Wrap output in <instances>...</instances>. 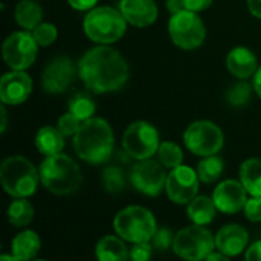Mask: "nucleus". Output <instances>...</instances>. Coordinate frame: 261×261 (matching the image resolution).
Here are the masks:
<instances>
[{
    "instance_id": "obj_1",
    "label": "nucleus",
    "mask_w": 261,
    "mask_h": 261,
    "mask_svg": "<svg viewBox=\"0 0 261 261\" xmlns=\"http://www.w3.org/2000/svg\"><path fill=\"white\" fill-rule=\"evenodd\" d=\"M78 76L93 93L119 90L128 81V64L124 57L109 47L96 46L89 49L78 61Z\"/></svg>"
},
{
    "instance_id": "obj_2",
    "label": "nucleus",
    "mask_w": 261,
    "mask_h": 261,
    "mask_svg": "<svg viewBox=\"0 0 261 261\" xmlns=\"http://www.w3.org/2000/svg\"><path fill=\"white\" fill-rule=\"evenodd\" d=\"M115 135L110 124L102 118H90L81 124L73 136V150L76 156L90 164L99 165L112 158Z\"/></svg>"
},
{
    "instance_id": "obj_3",
    "label": "nucleus",
    "mask_w": 261,
    "mask_h": 261,
    "mask_svg": "<svg viewBox=\"0 0 261 261\" xmlns=\"http://www.w3.org/2000/svg\"><path fill=\"white\" fill-rule=\"evenodd\" d=\"M40 182L55 196H67L75 193L81 185V170L78 164L67 154L47 156L40 164Z\"/></svg>"
},
{
    "instance_id": "obj_4",
    "label": "nucleus",
    "mask_w": 261,
    "mask_h": 261,
    "mask_svg": "<svg viewBox=\"0 0 261 261\" xmlns=\"http://www.w3.org/2000/svg\"><path fill=\"white\" fill-rule=\"evenodd\" d=\"M0 182L6 194L14 199H28L35 194L40 171L23 156H9L0 165Z\"/></svg>"
},
{
    "instance_id": "obj_5",
    "label": "nucleus",
    "mask_w": 261,
    "mask_h": 261,
    "mask_svg": "<svg viewBox=\"0 0 261 261\" xmlns=\"http://www.w3.org/2000/svg\"><path fill=\"white\" fill-rule=\"evenodd\" d=\"M113 228L116 236H119L122 240L132 245L151 242V239L158 231V225L153 213L138 205H130L122 208L115 216Z\"/></svg>"
},
{
    "instance_id": "obj_6",
    "label": "nucleus",
    "mask_w": 261,
    "mask_h": 261,
    "mask_svg": "<svg viewBox=\"0 0 261 261\" xmlns=\"http://www.w3.org/2000/svg\"><path fill=\"white\" fill-rule=\"evenodd\" d=\"M86 35L99 44H110L124 37L127 20L119 9L110 6H99L90 9L83 23Z\"/></svg>"
},
{
    "instance_id": "obj_7",
    "label": "nucleus",
    "mask_w": 261,
    "mask_h": 261,
    "mask_svg": "<svg viewBox=\"0 0 261 261\" xmlns=\"http://www.w3.org/2000/svg\"><path fill=\"white\" fill-rule=\"evenodd\" d=\"M216 249V236L199 225L187 226L176 232L173 251L185 261H205Z\"/></svg>"
},
{
    "instance_id": "obj_8",
    "label": "nucleus",
    "mask_w": 261,
    "mask_h": 261,
    "mask_svg": "<svg viewBox=\"0 0 261 261\" xmlns=\"http://www.w3.org/2000/svg\"><path fill=\"white\" fill-rule=\"evenodd\" d=\"M168 34L171 41L177 47L184 50H193L203 44L206 37V29L197 12L184 9L170 17Z\"/></svg>"
},
{
    "instance_id": "obj_9",
    "label": "nucleus",
    "mask_w": 261,
    "mask_h": 261,
    "mask_svg": "<svg viewBox=\"0 0 261 261\" xmlns=\"http://www.w3.org/2000/svg\"><path fill=\"white\" fill-rule=\"evenodd\" d=\"M225 138L219 125L211 121H196L184 133L185 147L196 156L208 158L217 154L223 147Z\"/></svg>"
},
{
    "instance_id": "obj_10",
    "label": "nucleus",
    "mask_w": 261,
    "mask_h": 261,
    "mask_svg": "<svg viewBox=\"0 0 261 261\" xmlns=\"http://www.w3.org/2000/svg\"><path fill=\"white\" fill-rule=\"evenodd\" d=\"M159 132L145 121H136L127 127L122 136L124 151L138 161L151 159L159 150Z\"/></svg>"
},
{
    "instance_id": "obj_11",
    "label": "nucleus",
    "mask_w": 261,
    "mask_h": 261,
    "mask_svg": "<svg viewBox=\"0 0 261 261\" xmlns=\"http://www.w3.org/2000/svg\"><path fill=\"white\" fill-rule=\"evenodd\" d=\"M38 44L32 37V32L18 31L11 34L3 43V60L12 70H24L37 58Z\"/></svg>"
},
{
    "instance_id": "obj_12",
    "label": "nucleus",
    "mask_w": 261,
    "mask_h": 261,
    "mask_svg": "<svg viewBox=\"0 0 261 261\" xmlns=\"http://www.w3.org/2000/svg\"><path fill=\"white\" fill-rule=\"evenodd\" d=\"M168 174L165 173V167L159 161L144 159L138 161L130 171L132 185L144 196L156 197L159 196L167 185Z\"/></svg>"
},
{
    "instance_id": "obj_13",
    "label": "nucleus",
    "mask_w": 261,
    "mask_h": 261,
    "mask_svg": "<svg viewBox=\"0 0 261 261\" xmlns=\"http://www.w3.org/2000/svg\"><path fill=\"white\" fill-rule=\"evenodd\" d=\"M199 174L188 165H180L168 173L165 193L176 205H188L199 193Z\"/></svg>"
},
{
    "instance_id": "obj_14",
    "label": "nucleus",
    "mask_w": 261,
    "mask_h": 261,
    "mask_svg": "<svg viewBox=\"0 0 261 261\" xmlns=\"http://www.w3.org/2000/svg\"><path fill=\"white\" fill-rule=\"evenodd\" d=\"M76 75L78 66H75L69 57H57L44 67L41 75V87L50 95L63 93L69 89Z\"/></svg>"
},
{
    "instance_id": "obj_15",
    "label": "nucleus",
    "mask_w": 261,
    "mask_h": 261,
    "mask_svg": "<svg viewBox=\"0 0 261 261\" xmlns=\"http://www.w3.org/2000/svg\"><path fill=\"white\" fill-rule=\"evenodd\" d=\"M213 200L220 213L237 214L248 202V191L240 180L228 179L216 187L213 191Z\"/></svg>"
},
{
    "instance_id": "obj_16",
    "label": "nucleus",
    "mask_w": 261,
    "mask_h": 261,
    "mask_svg": "<svg viewBox=\"0 0 261 261\" xmlns=\"http://www.w3.org/2000/svg\"><path fill=\"white\" fill-rule=\"evenodd\" d=\"M32 92V80L24 70H11L0 80V99L3 104L18 106Z\"/></svg>"
},
{
    "instance_id": "obj_17",
    "label": "nucleus",
    "mask_w": 261,
    "mask_h": 261,
    "mask_svg": "<svg viewBox=\"0 0 261 261\" xmlns=\"http://www.w3.org/2000/svg\"><path fill=\"white\" fill-rule=\"evenodd\" d=\"M249 243L248 231L239 223H229L216 234V249L228 257H239L246 252Z\"/></svg>"
},
{
    "instance_id": "obj_18",
    "label": "nucleus",
    "mask_w": 261,
    "mask_h": 261,
    "mask_svg": "<svg viewBox=\"0 0 261 261\" xmlns=\"http://www.w3.org/2000/svg\"><path fill=\"white\" fill-rule=\"evenodd\" d=\"M119 11L127 23L136 28L150 26L158 18V6L154 0H121Z\"/></svg>"
},
{
    "instance_id": "obj_19",
    "label": "nucleus",
    "mask_w": 261,
    "mask_h": 261,
    "mask_svg": "<svg viewBox=\"0 0 261 261\" xmlns=\"http://www.w3.org/2000/svg\"><path fill=\"white\" fill-rule=\"evenodd\" d=\"M226 67L239 80H246V78H251L252 75L257 73L258 61H257V57L252 50H249L248 47L239 46V47H234L228 54Z\"/></svg>"
},
{
    "instance_id": "obj_20",
    "label": "nucleus",
    "mask_w": 261,
    "mask_h": 261,
    "mask_svg": "<svg viewBox=\"0 0 261 261\" xmlns=\"http://www.w3.org/2000/svg\"><path fill=\"white\" fill-rule=\"evenodd\" d=\"M95 255L98 261H128L130 249L119 236H104L95 246Z\"/></svg>"
},
{
    "instance_id": "obj_21",
    "label": "nucleus",
    "mask_w": 261,
    "mask_h": 261,
    "mask_svg": "<svg viewBox=\"0 0 261 261\" xmlns=\"http://www.w3.org/2000/svg\"><path fill=\"white\" fill-rule=\"evenodd\" d=\"M41 249L40 236L32 229H23L11 242V254L21 261L35 260Z\"/></svg>"
},
{
    "instance_id": "obj_22",
    "label": "nucleus",
    "mask_w": 261,
    "mask_h": 261,
    "mask_svg": "<svg viewBox=\"0 0 261 261\" xmlns=\"http://www.w3.org/2000/svg\"><path fill=\"white\" fill-rule=\"evenodd\" d=\"M217 206L213 200V197L206 196H196L188 205H187V214L193 225L206 226L214 222L217 214Z\"/></svg>"
},
{
    "instance_id": "obj_23",
    "label": "nucleus",
    "mask_w": 261,
    "mask_h": 261,
    "mask_svg": "<svg viewBox=\"0 0 261 261\" xmlns=\"http://www.w3.org/2000/svg\"><path fill=\"white\" fill-rule=\"evenodd\" d=\"M35 147L46 158L60 154L64 148V136L57 127H41L35 135Z\"/></svg>"
},
{
    "instance_id": "obj_24",
    "label": "nucleus",
    "mask_w": 261,
    "mask_h": 261,
    "mask_svg": "<svg viewBox=\"0 0 261 261\" xmlns=\"http://www.w3.org/2000/svg\"><path fill=\"white\" fill-rule=\"evenodd\" d=\"M240 182L251 197H261V159L251 158L240 165Z\"/></svg>"
},
{
    "instance_id": "obj_25",
    "label": "nucleus",
    "mask_w": 261,
    "mask_h": 261,
    "mask_svg": "<svg viewBox=\"0 0 261 261\" xmlns=\"http://www.w3.org/2000/svg\"><path fill=\"white\" fill-rule=\"evenodd\" d=\"M14 17L20 28H23L24 31H34L41 23L43 9L34 0H21L15 6Z\"/></svg>"
},
{
    "instance_id": "obj_26",
    "label": "nucleus",
    "mask_w": 261,
    "mask_h": 261,
    "mask_svg": "<svg viewBox=\"0 0 261 261\" xmlns=\"http://www.w3.org/2000/svg\"><path fill=\"white\" fill-rule=\"evenodd\" d=\"M6 217L9 225L24 229L34 219V206L28 199H14L8 206Z\"/></svg>"
},
{
    "instance_id": "obj_27",
    "label": "nucleus",
    "mask_w": 261,
    "mask_h": 261,
    "mask_svg": "<svg viewBox=\"0 0 261 261\" xmlns=\"http://www.w3.org/2000/svg\"><path fill=\"white\" fill-rule=\"evenodd\" d=\"M225 170V164L223 159H220L219 156H208L203 158L199 164H197V174L200 182L203 184H214L220 179V176L223 174Z\"/></svg>"
},
{
    "instance_id": "obj_28",
    "label": "nucleus",
    "mask_w": 261,
    "mask_h": 261,
    "mask_svg": "<svg viewBox=\"0 0 261 261\" xmlns=\"http://www.w3.org/2000/svg\"><path fill=\"white\" fill-rule=\"evenodd\" d=\"M95 110H96L95 101L92 99L90 95H87L84 92H76L69 99V112L83 122L93 118Z\"/></svg>"
},
{
    "instance_id": "obj_29",
    "label": "nucleus",
    "mask_w": 261,
    "mask_h": 261,
    "mask_svg": "<svg viewBox=\"0 0 261 261\" xmlns=\"http://www.w3.org/2000/svg\"><path fill=\"white\" fill-rule=\"evenodd\" d=\"M158 156H159V162L170 170L180 167L184 162V151L176 142H168V141L161 142Z\"/></svg>"
},
{
    "instance_id": "obj_30",
    "label": "nucleus",
    "mask_w": 261,
    "mask_h": 261,
    "mask_svg": "<svg viewBox=\"0 0 261 261\" xmlns=\"http://www.w3.org/2000/svg\"><path fill=\"white\" fill-rule=\"evenodd\" d=\"M251 96H252V89L245 80L236 83L226 92V101L232 107H242V106L248 104L251 101Z\"/></svg>"
},
{
    "instance_id": "obj_31",
    "label": "nucleus",
    "mask_w": 261,
    "mask_h": 261,
    "mask_svg": "<svg viewBox=\"0 0 261 261\" xmlns=\"http://www.w3.org/2000/svg\"><path fill=\"white\" fill-rule=\"evenodd\" d=\"M102 185L104 190L110 194H118L125 187V177L121 168L118 167H107L102 171Z\"/></svg>"
},
{
    "instance_id": "obj_32",
    "label": "nucleus",
    "mask_w": 261,
    "mask_h": 261,
    "mask_svg": "<svg viewBox=\"0 0 261 261\" xmlns=\"http://www.w3.org/2000/svg\"><path fill=\"white\" fill-rule=\"evenodd\" d=\"M57 28L52 23H40L34 31H32V37L37 41L38 46H49L57 40Z\"/></svg>"
},
{
    "instance_id": "obj_33",
    "label": "nucleus",
    "mask_w": 261,
    "mask_h": 261,
    "mask_svg": "<svg viewBox=\"0 0 261 261\" xmlns=\"http://www.w3.org/2000/svg\"><path fill=\"white\" fill-rule=\"evenodd\" d=\"M83 121H80L76 116H73L70 112H67L66 115H63L58 122H57V128L63 133L64 138L67 136H75L78 133V130L81 128Z\"/></svg>"
},
{
    "instance_id": "obj_34",
    "label": "nucleus",
    "mask_w": 261,
    "mask_h": 261,
    "mask_svg": "<svg viewBox=\"0 0 261 261\" xmlns=\"http://www.w3.org/2000/svg\"><path fill=\"white\" fill-rule=\"evenodd\" d=\"M174 236L176 234H173V231L170 228H158L154 237L151 239V245H153L154 249L168 251L170 248H173Z\"/></svg>"
},
{
    "instance_id": "obj_35",
    "label": "nucleus",
    "mask_w": 261,
    "mask_h": 261,
    "mask_svg": "<svg viewBox=\"0 0 261 261\" xmlns=\"http://www.w3.org/2000/svg\"><path fill=\"white\" fill-rule=\"evenodd\" d=\"M153 255V245L150 242L135 243L130 248V261H150Z\"/></svg>"
},
{
    "instance_id": "obj_36",
    "label": "nucleus",
    "mask_w": 261,
    "mask_h": 261,
    "mask_svg": "<svg viewBox=\"0 0 261 261\" xmlns=\"http://www.w3.org/2000/svg\"><path fill=\"white\" fill-rule=\"evenodd\" d=\"M245 216L249 222L252 223H260L261 222V197H251L248 199L245 208Z\"/></svg>"
},
{
    "instance_id": "obj_37",
    "label": "nucleus",
    "mask_w": 261,
    "mask_h": 261,
    "mask_svg": "<svg viewBox=\"0 0 261 261\" xmlns=\"http://www.w3.org/2000/svg\"><path fill=\"white\" fill-rule=\"evenodd\" d=\"M184 8L191 12H200L211 6L213 0H182Z\"/></svg>"
},
{
    "instance_id": "obj_38",
    "label": "nucleus",
    "mask_w": 261,
    "mask_h": 261,
    "mask_svg": "<svg viewBox=\"0 0 261 261\" xmlns=\"http://www.w3.org/2000/svg\"><path fill=\"white\" fill-rule=\"evenodd\" d=\"M246 261H261V240L254 242L245 252Z\"/></svg>"
},
{
    "instance_id": "obj_39",
    "label": "nucleus",
    "mask_w": 261,
    "mask_h": 261,
    "mask_svg": "<svg viewBox=\"0 0 261 261\" xmlns=\"http://www.w3.org/2000/svg\"><path fill=\"white\" fill-rule=\"evenodd\" d=\"M67 3L73 8V9H78V11H87V9H92L98 0H67Z\"/></svg>"
},
{
    "instance_id": "obj_40",
    "label": "nucleus",
    "mask_w": 261,
    "mask_h": 261,
    "mask_svg": "<svg viewBox=\"0 0 261 261\" xmlns=\"http://www.w3.org/2000/svg\"><path fill=\"white\" fill-rule=\"evenodd\" d=\"M167 9L170 11V14H177L180 11H184V3L182 0H167Z\"/></svg>"
},
{
    "instance_id": "obj_41",
    "label": "nucleus",
    "mask_w": 261,
    "mask_h": 261,
    "mask_svg": "<svg viewBox=\"0 0 261 261\" xmlns=\"http://www.w3.org/2000/svg\"><path fill=\"white\" fill-rule=\"evenodd\" d=\"M248 8L254 17L261 18V0H248Z\"/></svg>"
},
{
    "instance_id": "obj_42",
    "label": "nucleus",
    "mask_w": 261,
    "mask_h": 261,
    "mask_svg": "<svg viewBox=\"0 0 261 261\" xmlns=\"http://www.w3.org/2000/svg\"><path fill=\"white\" fill-rule=\"evenodd\" d=\"M205 261H231V257H228V255H225V254H222V252H213V254H210Z\"/></svg>"
},
{
    "instance_id": "obj_43",
    "label": "nucleus",
    "mask_w": 261,
    "mask_h": 261,
    "mask_svg": "<svg viewBox=\"0 0 261 261\" xmlns=\"http://www.w3.org/2000/svg\"><path fill=\"white\" fill-rule=\"evenodd\" d=\"M254 89H255L257 95L261 98V67H258V70L254 76Z\"/></svg>"
},
{
    "instance_id": "obj_44",
    "label": "nucleus",
    "mask_w": 261,
    "mask_h": 261,
    "mask_svg": "<svg viewBox=\"0 0 261 261\" xmlns=\"http://www.w3.org/2000/svg\"><path fill=\"white\" fill-rule=\"evenodd\" d=\"M0 115H2V127H0V132L5 133L6 132V124H8V116H6V109L3 106L0 107Z\"/></svg>"
},
{
    "instance_id": "obj_45",
    "label": "nucleus",
    "mask_w": 261,
    "mask_h": 261,
    "mask_svg": "<svg viewBox=\"0 0 261 261\" xmlns=\"http://www.w3.org/2000/svg\"><path fill=\"white\" fill-rule=\"evenodd\" d=\"M0 261H21L18 260V258H15L12 254H2V257H0Z\"/></svg>"
},
{
    "instance_id": "obj_46",
    "label": "nucleus",
    "mask_w": 261,
    "mask_h": 261,
    "mask_svg": "<svg viewBox=\"0 0 261 261\" xmlns=\"http://www.w3.org/2000/svg\"><path fill=\"white\" fill-rule=\"evenodd\" d=\"M32 261H47V260H38V258H37V260H32Z\"/></svg>"
}]
</instances>
